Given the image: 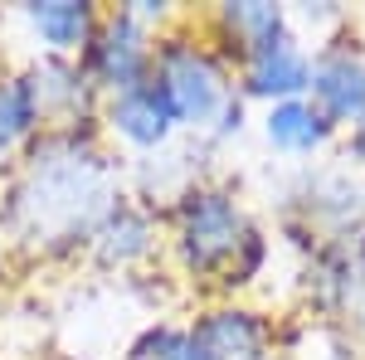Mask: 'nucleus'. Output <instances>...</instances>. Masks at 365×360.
<instances>
[{
  "label": "nucleus",
  "mask_w": 365,
  "mask_h": 360,
  "mask_svg": "<svg viewBox=\"0 0 365 360\" xmlns=\"http://www.w3.org/2000/svg\"><path fill=\"white\" fill-rule=\"evenodd\" d=\"M249 234L229 195H195L185 210V258L195 268H215L239 249Z\"/></svg>",
  "instance_id": "f257e3e1"
},
{
  "label": "nucleus",
  "mask_w": 365,
  "mask_h": 360,
  "mask_svg": "<svg viewBox=\"0 0 365 360\" xmlns=\"http://www.w3.org/2000/svg\"><path fill=\"white\" fill-rule=\"evenodd\" d=\"M161 88H166L175 117H185V122H205L210 112L220 108V98H225L220 68L200 49H166V58H161Z\"/></svg>",
  "instance_id": "f03ea898"
},
{
  "label": "nucleus",
  "mask_w": 365,
  "mask_h": 360,
  "mask_svg": "<svg viewBox=\"0 0 365 360\" xmlns=\"http://www.w3.org/2000/svg\"><path fill=\"white\" fill-rule=\"evenodd\" d=\"M312 93H317V112L327 122H361L365 117V58L336 54L312 63Z\"/></svg>",
  "instance_id": "7ed1b4c3"
},
{
  "label": "nucleus",
  "mask_w": 365,
  "mask_h": 360,
  "mask_svg": "<svg viewBox=\"0 0 365 360\" xmlns=\"http://www.w3.org/2000/svg\"><path fill=\"white\" fill-rule=\"evenodd\" d=\"M113 122H117L122 137L141 141V146L166 137L170 122H175V108H170L161 78H141L137 88H127V93L117 98V108H113Z\"/></svg>",
  "instance_id": "20e7f679"
},
{
  "label": "nucleus",
  "mask_w": 365,
  "mask_h": 360,
  "mask_svg": "<svg viewBox=\"0 0 365 360\" xmlns=\"http://www.w3.org/2000/svg\"><path fill=\"white\" fill-rule=\"evenodd\" d=\"M249 88H253V93H263V98L292 103L302 88H312V63H307V54H302L287 34H282V39H273L268 49H258V54H253Z\"/></svg>",
  "instance_id": "39448f33"
},
{
  "label": "nucleus",
  "mask_w": 365,
  "mask_h": 360,
  "mask_svg": "<svg viewBox=\"0 0 365 360\" xmlns=\"http://www.w3.org/2000/svg\"><path fill=\"white\" fill-rule=\"evenodd\" d=\"M93 58H98V73H103L113 88H122V93L137 88L141 68H146V34H141V25L132 20V15H117Z\"/></svg>",
  "instance_id": "423d86ee"
},
{
  "label": "nucleus",
  "mask_w": 365,
  "mask_h": 360,
  "mask_svg": "<svg viewBox=\"0 0 365 360\" xmlns=\"http://www.w3.org/2000/svg\"><path fill=\"white\" fill-rule=\"evenodd\" d=\"M195 336L205 341L210 360H253L258 346H263V326L249 312H215Z\"/></svg>",
  "instance_id": "0eeeda50"
},
{
  "label": "nucleus",
  "mask_w": 365,
  "mask_h": 360,
  "mask_svg": "<svg viewBox=\"0 0 365 360\" xmlns=\"http://www.w3.org/2000/svg\"><path fill=\"white\" fill-rule=\"evenodd\" d=\"M327 132H331V122L312 103H302V98L278 103V108L268 112V141L282 146V151H312V146L327 141Z\"/></svg>",
  "instance_id": "6e6552de"
},
{
  "label": "nucleus",
  "mask_w": 365,
  "mask_h": 360,
  "mask_svg": "<svg viewBox=\"0 0 365 360\" xmlns=\"http://www.w3.org/2000/svg\"><path fill=\"white\" fill-rule=\"evenodd\" d=\"M29 25L39 29V39L49 49H78L88 39V29H93V10L73 5V0H54V5H34Z\"/></svg>",
  "instance_id": "1a4fd4ad"
},
{
  "label": "nucleus",
  "mask_w": 365,
  "mask_h": 360,
  "mask_svg": "<svg viewBox=\"0 0 365 360\" xmlns=\"http://www.w3.org/2000/svg\"><path fill=\"white\" fill-rule=\"evenodd\" d=\"M225 25L249 44V54L268 49L273 39H282V10L278 5H229Z\"/></svg>",
  "instance_id": "9d476101"
},
{
  "label": "nucleus",
  "mask_w": 365,
  "mask_h": 360,
  "mask_svg": "<svg viewBox=\"0 0 365 360\" xmlns=\"http://www.w3.org/2000/svg\"><path fill=\"white\" fill-rule=\"evenodd\" d=\"M34 112H39V103H34V88L29 83H0V146L15 137H25L29 127H34Z\"/></svg>",
  "instance_id": "9b49d317"
},
{
  "label": "nucleus",
  "mask_w": 365,
  "mask_h": 360,
  "mask_svg": "<svg viewBox=\"0 0 365 360\" xmlns=\"http://www.w3.org/2000/svg\"><path fill=\"white\" fill-rule=\"evenodd\" d=\"M132 360H210L205 341L200 336H185V331H151L141 336L137 356Z\"/></svg>",
  "instance_id": "f8f14e48"
}]
</instances>
